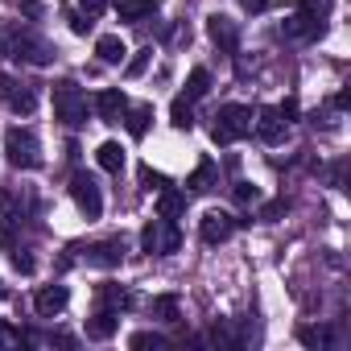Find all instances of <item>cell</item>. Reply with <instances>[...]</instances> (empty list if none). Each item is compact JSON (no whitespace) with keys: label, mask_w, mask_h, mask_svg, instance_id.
I'll use <instances>...</instances> for the list:
<instances>
[{"label":"cell","mask_w":351,"mask_h":351,"mask_svg":"<svg viewBox=\"0 0 351 351\" xmlns=\"http://www.w3.org/2000/svg\"><path fill=\"white\" fill-rule=\"evenodd\" d=\"M112 5H116L120 21H145L157 9V0H112Z\"/></svg>","instance_id":"cell-17"},{"label":"cell","mask_w":351,"mask_h":351,"mask_svg":"<svg viewBox=\"0 0 351 351\" xmlns=\"http://www.w3.org/2000/svg\"><path fill=\"white\" fill-rule=\"evenodd\" d=\"M124 252H128V244H124V240H104V244H91V248H87V265L112 269V265H120V261H124Z\"/></svg>","instance_id":"cell-13"},{"label":"cell","mask_w":351,"mask_h":351,"mask_svg":"<svg viewBox=\"0 0 351 351\" xmlns=\"http://www.w3.org/2000/svg\"><path fill=\"white\" fill-rule=\"evenodd\" d=\"M128 343H132V347H165V335H157V330H141V335H132Z\"/></svg>","instance_id":"cell-28"},{"label":"cell","mask_w":351,"mask_h":351,"mask_svg":"<svg viewBox=\"0 0 351 351\" xmlns=\"http://www.w3.org/2000/svg\"><path fill=\"white\" fill-rule=\"evenodd\" d=\"M5 153L17 169H38L42 165V145L29 128H9L5 132Z\"/></svg>","instance_id":"cell-4"},{"label":"cell","mask_w":351,"mask_h":351,"mask_svg":"<svg viewBox=\"0 0 351 351\" xmlns=\"http://www.w3.org/2000/svg\"><path fill=\"white\" fill-rule=\"evenodd\" d=\"M95 302H99V310H128L132 306V293L124 289V285H99V293H95Z\"/></svg>","instance_id":"cell-15"},{"label":"cell","mask_w":351,"mask_h":351,"mask_svg":"<svg viewBox=\"0 0 351 351\" xmlns=\"http://www.w3.org/2000/svg\"><path fill=\"white\" fill-rule=\"evenodd\" d=\"M252 128L261 132V141H265V145L285 141V120H281V112H277V108H261V112H256V120H252Z\"/></svg>","instance_id":"cell-9"},{"label":"cell","mask_w":351,"mask_h":351,"mask_svg":"<svg viewBox=\"0 0 351 351\" xmlns=\"http://www.w3.org/2000/svg\"><path fill=\"white\" fill-rule=\"evenodd\" d=\"M207 91H211V71L195 66V71H191V79H186V99L195 104V99H203Z\"/></svg>","instance_id":"cell-23"},{"label":"cell","mask_w":351,"mask_h":351,"mask_svg":"<svg viewBox=\"0 0 351 351\" xmlns=\"http://www.w3.org/2000/svg\"><path fill=\"white\" fill-rule=\"evenodd\" d=\"M21 13H25V17H34V21H38V17H42V13H46V5H42V0H21Z\"/></svg>","instance_id":"cell-32"},{"label":"cell","mask_w":351,"mask_h":351,"mask_svg":"<svg viewBox=\"0 0 351 351\" xmlns=\"http://www.w3.org/2000/svg\"><path fill=\"white\" fill-rule=\"evenodd\" d=\"M95 54H99V62H108V66H112V62H124L128 46H124V42H120L116 34H104V38L95 42Z\"/></svg>","instance_id":"cell-19"},{"label":"cell","mask_w":351,"mask_h":351,"mask_svg":"<svg viewBox=\"0 0 351 351\" xmlns=\"http://www.w3.org/2000/svg\"><path fill=\"white\" fill-rule=\"evenodd\" d=\"M124 112H128V132L145 136L149 124H153V104H136V108H124Z\"/></svg>","instance_id":"cell-20"},{"label":"cell","mask_w":351,"mask_h":351,"mask_svg":"<svg viewBox=\"0 0 351 351\" xmlns=\"http://www.w3.org/2000/svg\"><path fill=\"white\" fill-rule=\"evenodd\" d=\"M79 5H83V9H87V17H95V13H99V9H104V0H79Z\"/></svg>","instance_id":"cell-34"},{"label":"cell","mask_w":351,"mask_h":351,"mask_svg":"<svg viewBox=\"0 0 351 351\" xmlns=\"http://www.w3.org/2000/svg\"><path fill=\"white\" fill-rule=\"evenodd\" d=\"M236 199H240V203H256V199H261V191H256L252 182H236Z\"/></svg>","instance_id":"cell-30"},{"label":"cell","mask_w":351,"mask_h":351,"mask_svg":"<svg viewBox=\"0 0 351 351\" xmlns=\"http://www.w3.org/2000/svg\"><path fill=\"white\" fill-rule=\"evenodd\" d=\"M298 339H302L306 347H326V343H330V326H302Z\"/></svg>","instance_id":"cell-25"},{"label":"cell","mask_w":351,"mask_h":351,"mask_svg":"<svg viewBox=\"0 0 351 351\" xmlns=\"http://www.w3.org/2000/svg\"><path fill=\"white\" fill-rule=\"evenodd\" d=\"M141 182H145L149 191H161V186H169V178H165V173H153V165H141Z\"/></svg>","instance_id":"cell-27"},{"label":"cell","mask_w":351,"mask_h":351,"mask_svg":"<svg viewBox=\"0 0 351 351\" xmlns=\"http://www.w3.org/2000/svg\"><path fill=\"white\" fill-rule=\"evenodd\" d=\"M153 314H157L161 322H173V318H178V298H173V293L157 298V302H153Z\"/></svg>","instance_id":"cell-26"},{"label":"cell","mask_w":351,"mask_h":351,"mask_svg":"<svg viewBox=\"0 0 351 351\" xmlns=\"http://www.w3.org/2000/svg\"><path fill=\"white\" fill-rule=\"evenodd\" d=\"M178 240H182V236H178V223H173V219H161V215L141 232L145 252H161V256H165V252H178Z\"/></svg>","instance_id":"cell-6"},{"label":"cell","mask_w":351,"mask_h":351,"mask_svg":"<svg viewBox=\"0 0 351 351\" xmlns=\"http://www.w3.org/2000/svg\"><path fill=\"white\" fill-rule=\"evenodd\" d=\"M71 195H75V203H79V211L87 219H99L104 215V195H99V182L91 178V173H75Z\"/></svg>","instance_id":"cell-7"},{"label":"cell","mask_w":351,"mask_h":351,"mask_svg":"<svg viewBox=\"0 0 351 351\" xmlns=\"http://www.w3.org/2000/svg\"><path fill=\"white\" fill-rule=\"evenodd\" d=\"M281 211H285V199H277V203H269V207H265L261 215H265V219H273V215H281Z\"/></svg>","instance_id":"cell-33"},{"label":"cell","mask_w":351,"mask_h":351,"mask_svg":"<svg viewBox=\"0 0 351 351\" xmlns=\"http://www.w3.org/2000/svg\"><path fill=\"white\" fill-rule=\"evenodd\" d=\"M116 326H120V314L116 310H95V318L87 322V339H112L116 335Z\"/></svg>","instance_id":"cell-16"},{"label":"cell","mask_w":351,"mask_h":351,"mask_svg":"<svg viewBox=\"0 0 351 351\" xmlns=\"http://www.w3.org/2000/svg\"><path fill=\"white\" fill-rule=\"evenodd\" d=\"M95 157H99V165H104L108 173H120V169H124V149H120L116 141H104Z\"/></svg>","instance_id":"cell-22"},{"label":"cell","mask_w":351,"mask_h":351,"mask_svg":"<svg viewBox=\"0 0 351 351\" xmlns=\"http://www.w3.org/2000/svg\"><path fill=\"white\" fill-rule=\"evenodd\" d=\"M182 207H186V199H182L178 191H169V186L157 191V215H161V219H178Z\"/></svg>","instance_id":"cell-18"},{"label":"cell","mask_w":351,"mask_h":351,"mask_svg":"<svg viewBox=\"0 0 351 351\" xmlns=\"http://www.w3.org/2000/svg\"><path fill=\"white\" fill-rule=\"evenodd\" d=\"M66 285H46V289H38L34 293V310L42 314V318H54V314H62L66 310Z\"/></svg>","instance_id":"cell-11"},{"label":"cell","mask_w":351,"mask_h":351,"mask_svg":"<svg viewBox=\"0 0 351 351\" xmlns=\"http://www.w3.org/2000/svg\"><path fill=\"white\" fill-rule=\"evenodd\" d=\"M0 99H5L17 116H29L34 108H38V95H34V87H25V83H17V79H9V75H0Z\"/></svg>","instance_id":"cell-8"},{"label":"cell","mask_w":351,"mask_h":351,"mask_svg":"<svg viewBox=\"0 0 351 351\" xmlns=\"http://www.w3.org/2000/svg\"><path fill=\"white\" fill-rule=\"evenodd\" d=\"M248 132H252V108L228 104V108L215 112V128H211L215 145H232V141H240V136H248Z\"/></svg>","instance_id":"cell-3"},{"label":"cell","mask_w":351,"mask_h":351,"mask_svg":"<svg viewBox=\"0 0 351 351\" xmlns=\"http://www.w3.org/2000/svg\"><path fill=\"white\" fill-rule=\"evenodd\" d=\"M124 108H128V95L120 91V87H108V91H99L95 95V112H99V120H120L124 116Z\"/></svg>","instance_id":"cell-14"},{"label":"cell","mask_w":351,"mask_h":351,"mask_svg":"<svg viewBox=\"0 0 351 351\" xmlns=\"http://www.w3.org/2000/svg\"><path fill=\"white\" fill-rule=\"evenodd\" d=\"M211 182H215V161L203 157V161L195 165V173L186 178V186H191V191H211Z\"/></svg>","instance_id":"cell-21"},{"label":"cell","mask_w":351,"mask_h":351,"mask_svg":"<svg viewBox=\"0 0 351 351\" xmlns=\"http://www.w3.org/2000/svg\"><path fill=\"white\" fill-rule=\"evenodd\" d=\"M169 116H173V128H191V124H195V108H191V99L178 95V99H173V108H169Z\"/></svg>","instance_id":"cell-24"},{"label":"cell","mask_w":351,"mask_h":351,"mask_svg":"<svg viewBox=\"0 0 351 351\" xmlns=\"http://www.w3.org/2000/svg\"><path fill=\"white\" fill-rule=\"evenodd\" d=\"M322 29H326V5H302L285 21V38H293V42H314Z\"/></svg>","instance_id":"cell-5"},{"label":"cell","mask_w":351,"mask_h":351,"mask_svg":"<svg viewBox=\"0 0 351 351\" xmlns=\"http://www.w3.org/2000/svg\"><path fill=\"white\" fill-rule=\"evenodd\" d=\"M54 116L66 124V128H83L87 124V95L79 91V83H58L54 87Z\"/></svg>","instance_id":"cell-2"},{"label":"cell","mask_w":351,"mask_h":351,"mask_svg":"<svg viewBox=\"0 0 351 351\" xmlns=\"http://www.w3.org/2000/svg\"><path fill=\"white\" fill-rule=\"evenodd\" d=\"M0 58H21L34 66H50L54 46L46 38H38L34 29H0Z\"/></svg>","instance_id":"cell-1"},{"label":"cell","mask_w":351,"mask_h":351,"mask_svg":"<svg viewBox=\"0 0 351 351\" xmlns=\"http://www.w3.org/2000/svg\"><path fill=\"white\" fill-rule=\"evenodd\" d=\"M199 232H203V240H207V244H223V240L236 232V219H232L228 211H207Z\"/></svg>","instance_id":"cell-10"},{"label":"cell","mask_w":351,"mask_h":351,"mask_svg":"<svg viewBox=\"0 0 351 351\" xmlns=\"http://www.w3.org/2000/svg\"><path fill=\"white\" fill-rule=\"evenodd\" d=\"M149 58H153V50H141V54H136V58L128 62V79H136V75H141V71L149 66Z\"/></svg>","instance_id":"cell-29"},{"label":"cell","mask_w":351,"mask_h":351,"mask_svg":"<svg viewBox=\"0 0 351 351\" xmlns=\"http://www.w3.org/2000/svg\"><path fill=\"white\" fill-rule=\"evenodd\" d=\"M66 21H71V29H75V34H91V17H83V13H71Z\"/></svg>","instance_id":"cell-31"},{"label":"cell","mask_w":351,"mask_h":351,"mask_svg":"<svg viewBox=\"0 0 351 351\" xmlns=\"http://www.w3.org/2000/svg\"><path fill=\"white\" fill-rule=\"evenodd\" d=\"M0 298H5V285H0Z\"/></svg>","instance_id":"cell-35"},{"label":"cell","mask_w":351,"mask_h":351,"mask_svg":"<svg viewBox=\"0 0 351 351\" xmlns=\"http://www.w3.org/2000/svg\"><path fill=\"white\" fill-rule=\"evenodd\" d=\"M207 34H211V42H215L219 50H236V42H240L236 21L223 17V13H211V17H207Z\"/></svg>","instance_id":"cell-12"}]
</instances>
